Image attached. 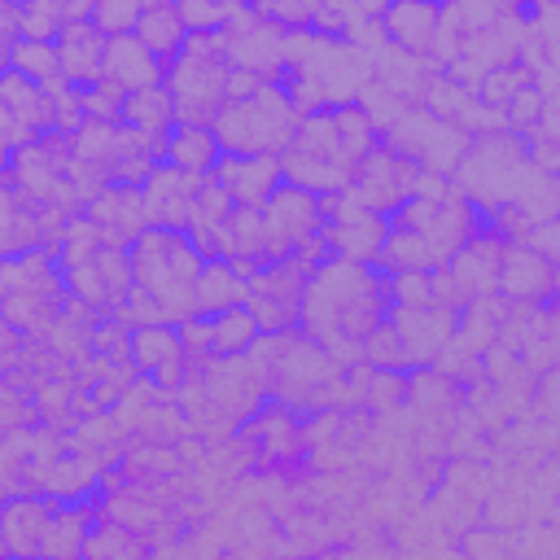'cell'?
Masks as SVG:
<instances>
[{
    "instance_id": "6da1fadb",
    "label": "cell",
    "mask_w": 560,
    "mask_h": 560,
    "mask_svg": "<svg viewBox=\"0 0 560 560\" xmlns=\"http://www.w3.org/2000/svg\"><path fill=\"white\" fill-rule=\"evenodd\" d=\"M389 319V271L350 262V258H328L324 267L311 271L302 311H298V332L315 341L337 368L363 363V337Z\"/></svg>"
},
{
    "instance_id": "7a4b0ae2",
    "label": "cell",
    "mask_w": 560,
    "mask_h": 560,
    "mask_svg": "<svg viewBox=\"0 0 560 560\" xmlns=\"http://www.w3.org/2000/svg\"><path fill=\"white\" fill-rule=\"evenodd\" d=\"M131 284L144 289L166 324H179L192 311V280L201 271V254L192 249L188 232H171V228H144L131 245Z\"/></svg>"
},
{
    "instance_id": "3957f363",
    "label": "cell",
    "mask_w": 560,
    "mask_h": 560,
    "mask_svg": "<svg viewBox=\"0 0 560 560\" xmlns=\"http://www.w3.org/2000/svg\"><path fill=\"white\" fill-rule=\"evenodd\" d=\"M162 88L175 105V122L210 127L219 109L228 105V57H223V31H197L184 39L175 61L162 70Z\"/></svg>"
},
{
    "instance_id": "277c9868",
    "label": "cell",
    "mask_w": 560,
    "mask_h": 560,
    "mask_svg": "<svg viewBox=\"0 0 560 560\" xmlns=\"http://www.w3.org/2000/svg\"><path fill=\"white\" fill-rule=\"evenodd\" d=\"M298 114L276 83H262L245 101H228L210 122L214 140L232 158H280L298 131Z\"/></svg>"
},
{
    "instance_id": "5b68a950",
    "label": "cell",
    "mask_w": 560,
    "mask_h": 560,
    "mask_svg": "<svg viewBox=\"0 0 560 560\" xmlns=\"http://www.w3.org/2000/svg\"><path fill=\"white\" fill-rule=\"evenodd\" d=\"M389 149H398L402 158H411L420 171H433V175H446L451 179V171H455V162L464 158V149H468V136L455 127V122H442V118H433L429 109H420V105H407L402 114H398V122L381 136Z\"/></svg>"
},
{
    "instance_id": "8992f818",
    "label": "cell",
    "mask_w": 560,
    "mask_h": 560,
    "mask_svg": "<svg viewBox=\"0 0 560 560\" xmlns=\"http://www.w3.org/2000/svg\"><path fill=\"white\" fill-rule=\"evenodd\" d=\"M416 175H420V166H416L411 158H402L398 149H389L385 140H376V144L368 149V158L354 166L346 197H350L354 206H363V210L389 219V214L411 197Z\"/></svg>"
},
{
    "instance_id": "52a82bcc",
    "label": "cell",
    "mask_w": 560,
    "mask_h": 560,
    "mask_svg": "<svg viewBox=\"0 0 560 560\" xmlns=\"http://www.w3.org/2000/svg\"><path fill=\"white\" fill-rule=\"evenodd\" d=\"M306 280H311V271L298 267L293 258L262 262V267L249 276L245 311L254 315L258 332H289V328H298V311H302Z\"/></svg>"
},
{
    "instance_id": "ba28073f",
    "label": "cell",
    "mask_w": 560,
    "mask_h": 560,
    "mask_svg": "<svg viewBox=\"0 0 560 560\" xmlns=\"http://www.w3.org/2000/svg\"><path fill=\"white\" fill-rule=\"evenodd\" d=\"M258 214H262V262L289 258L306 236H315L324 228L319 197L315 192H302L293 184H280Z\"/></svg>"
},
{
    "instance_id": "9c48e42d",
    "label": "cell",
    "mask_w": 560,
    "mask_h": 560,
    "mask_svg": "<svg viewBox=\"0 0 560 560\" xmlns=\"http://www.w3.org/2000/svg\"><path fill=\"white\" fill-rule=\"evenodd\" d=\"M61 512L57 499L26 490L0 503V551L4 560H44V542L52 529V516Z\"/></svg>"
},
{
    "instance_id": "30bf717a",
    "label": "cell",
    "mask_w": 560,
    "mask_h": 560,
    "mask_svg": "<svg viewBox=\"0 0 560 560\" xmlns=\"http://www.w3.org/2000/svg\"><path fill=\"white\" fill-rule=\"evenodd\" d=\"M494 293L512 306H538L551 311L556 306V262L538 258L529 245H508L499 258V284Z\"/></svg>"
},
{
    "instance_id": "8fae6325",
    "label": "cell",
    "mask_w": 560,
    "mask_h": 560,
    "mask_svg": "<svg viewBox=\"0 0 560 560\" xmlns=\"http://www.w3.org/2000/svg\"><path fill=\"white\" fill-rule=\"evenodd\" d=\"M346 197V192H341ZM385 232H389V219L354 206L350 197L341 201V210L319 228V236L328 241L332 258H350V262H368L376 267L381 262V249H385Z\"/></svg>"
},
{
    "instance_id": "7c38bea8",
    "label": "cell",
    "mask_w": 560,
    "mask_h": 560,
    "mask_svg": "<svg viewBox=\"0 0 560 560\" xmlns=\"http://www.w3.org/2000/svg\"><path fill=\"white\" fill-rule=\"evenodd\" d=\"M201 175H184L166 162L153 166V175L144 179L140 197H144V219L149 228H171V232H184L188 219H192V206H197V192H201Z\"/></svg>"
},
{
    "instance_id": "4fadbf2b",
    "label": "cell",
    "mask_w": 560,
    "mask_h": 560,
    "mask_svg": "<svg viewBox=\"0 0 560 560\" xmlns=\"http://www.w3.org/2000/svg\"><path fill=\"white\" fill-rule=\"evenodd\" d=\"M389 324L398 332V346L407 354V368H433V359L446 350V341L459 328V315L446 306H424V311H389Z\"/></svg>"
},
{
    "instance_id": "5bb4252c",
    "label": "cell",
    "mask_w": 560,
    "mask_h": 560,
    "mask_svg": "<svg viewBox=\"0 0 560 560\" xmlns=\"http://www.w3.org/2000/svg\"><path fill=\"white\" fill-rule=\"evenodd\" d=\"M88 223L101 232L105 245H131L149 219H144V197L140 188H127V184H105L88 206H83Z\"/></svg>"
},
{
    "instance_id": "9a60e30c",
    "label": "cell",
    "mask_w": 560,
    "mask_h": 560,
    "mask_svg": "<svg viewBox=\"0 0 560 560\" xmlns=\"http://www.w3.org/2000/svg\"><path fill=\"white\" fill-rule=\"evenodd\" d=\"M210 179L232 197V206H245V210H262L267 197L284 184L276 158H232V153L214 162Z\"/></svg>"
},
{
    "instance_id": "2e32d148",
    "label": "cell",
    "mask_w": 560,
    "mask_h": 560,
    "mask_svg": "<svg viewBox=\"0 0 560 560\" xmlns=\"http://www.w3.org/2000/svg\"><path fill=\"white\" fill-rule=\"evenodd\" d=\"M438 18H442V4H429V0H398V4H381V35L385 44L411 52V57H429L433 48V35H438Z\"/></svg>"
},
{
    "instance_id": "e0dca14e",
    "label": "cell",
    "mask_w": 560,
    "mask_h": 560,
    "mask_svg": "<svg viewBox=\"0 0 560 560\" xmlns=\"http://www.w3.org/2000/svg\"><path fill=\"white\" fill-rule=\"evenodd\" d=\"M162 61L136 39V35H118V39H105V57H101V79H109L122 96L131 92H144V88H158L162 83Z\"/></svg>"
},
{
    "instance_id": "ac0fdd59",
    "label": "cell",
    "mask_w": 560,
    "mask_h": 560,
    "mask_svg": "<svg viewBox=\"0 0 560 560\" xmlns=\"http://www.w3.org/2000/svg\"><path fill=\"white\" fill-rule=\"evenodd\" d=\"M57 66L70 88H92L101 83V57H105V35L92 22H66L57 31Z\"/></svg>"
},
{
    "instance_id": "d6986e66",
    "label": "cell",
    "mask_w": 560,
    "mask_h": 560,
    "mask_svg": "<svg viewBox=\"0 0 560 560\" xmlns=\"http://www.w3.org/2000/svg\"><path fill=\"white\" fill-rule=\"evenodd\" d=\"M245 293H249V280L228 258H214V262H201V271L192 280V311L223 315L232 306H245Z\"/></svg>"
},
{
    "instance_id": "ffe728a7",
    "label": "cell",
    "mask_w": 560,
    "mask_h": 560,
    "mask_svg": "<svg viewBox=\"0 0 560 560\" xmlns=\"http://www.w3.org/2000/svg\"><path fill=\"white\" fill-rule=\"evenodd\" d=\"M223 158V149H219V140H214V131L210 127H192V122H175L171 131H166V153H162V162L166 166H175V171H184V175H210L214 171V162Z\"/></svg>"
},
{
    "instance_id": "44dd1931",
    "label": "cell",
    "mask_w": 560,
    "mask_h": 560,
    "mask_svg": "<svg viewBox=\"0 0 560 560\" xmlns=\"http://www.w3.org/2000/svg\"><path fill=\"white\" fill-rule=\"evenodd\" d=\"M131 35H136L162 66L175 61V52H179L184 39H188V31H184V22H179V9H175L171 0H149V4H140V22H136Z\"/></svg>"
},
{
    "instance_id": "7402d4cb",
    "label": "cell",
    "mask_w": 560,
    "mask_h": 560,
    "mask_svg": "<svg viewBox=\"0 0 560 560\" xmlns=\"http://www.w3.org/2000/svg\"><path fill=\"white\" fill-rule=\"evenodd\" d=\"M44 249V232L31 206H22V197L9 188V179L0 175V258H18Z\"/></svg>"
},
{
    "instance_id": "603a6c76",
    "label": "cell",
    "mask_w": 560,
    "mask_h": 560,
    "mask_svg": "<svg viewBox=\"0 0 560 560\" xmlns=\"http://www.w3.org/2000/svg\"><path fill=\"white\" fill-rule=\"evenodd\" d=\"M127 359H131L136 376H158L162 368L179 363L184 350H179V332H175V324H144V328H131Z\"/></svg>"
},
{
    "instance_id": "cb8c5ba5",
    "label": "cell",
    "mask_w": 560,
    "mask_h": 560,
    "mask_svg": "<svg viewBox=\"0 0 560 560\" xmlns=\"http://www.w3.org/2000/svg\"><path fill=\"white\" fill-rule=\"evenodd\" d=\"M118 122H122L127 131L144 136V140H158V136H166V131L175 127V105H171L166 88L158 83V88H144V92L122 96V114H118Z\"/></svg>"
},
{
    "instance_id": "d4e9b609",
    "label": "cell",
    "mask_w": 560,
    "mask_h": 560,
    "mask_svg": "<svg viewBox=\"0 0 560 560\" xmlns=\"http://www.w3.org/2000/svg\"><path fill=\"white\" fill-rule=\"evenodd\" d=\"M149 551L153 547L144 538H136L131 529H122L109 516H96L92 529H88V538H83L79 560H149Z\"/></svg>"
},
{
    "instance_id": "484cf974",
    "label": "cell",
    "mask_w": 560,
    "mask_h": 560,
    "mask_svg": "<svg viewBox=\"0 0 560 560\" xmlns=\"http://www.w3.org/2000/svg\"><path fill=\"white\" fill-rule=\"evenodd\" d=\"M210 341H214V359H245L249 346L258 341V324L245 306H232L223 315H210Z\"/></svg>"
},
{
    "instance_id": "4316f807",
    "label": "cell",
    "mask_w": 560,
    "mask_h": 560,
    "mask_svg": "<svg viewBox=\"0 0 560 560\" xmlns=\"http://www.w3.org/2000/svg\"><path fill=\"white\" fill-rule=\"evenodd\" d=\"M529 83H534L529 66H525V61H508V66L486 70V74L477 79L472 96H477L481 105H490V109H508V105H512V96H516V92H525Z\"/></svg>"
},
{
    "instance_id": "83f0119b",
    "label": "cell",
    "mask_w": 560,
    "mask_h": 560,
    "mask_svg": "<svg viewBox=\"0 0 560 560\" xmlns=\"http://www.w3.org/2000/svg\"><path fill=\"white\" fill-rule=\"evenodd\" d=\"M9 70L31 79L35 88H48L52 79H61V66H57V44H39V39H18L9 48Z\"/></svg>"
},
{
    "instance_id": "f1b7e54d",
    "label": "cell",
    "mask_w": 560,
    "mask_h": 560,
    "mask_svg": "<svg viewBox=\"0 0 560 560\" xmlns=\"http://www.w3.org/2000/svg\"><path fill=\"white\" fill-rule=\"evenodd\" d=\"M363 363H368L372 372H411V368H407V354H402V346H398V332H394L389 319H381V324L363 337Z\"/></svg>"
},
{
    "instance_id": "f546056e",
    "label": "cell",
    "mask_w": 560,
    "mask_h": 560,
    "mask_svg": "<svg viewBox=\"0 0 560 560\" xmlns=\"http://www.w3.org/2000/svg\"><path fill=\"white\" fill-rule=\"evenodd\" d=\"M433 306V271H389V311Z\"/></svg>"
},
{
    "instance_id": "4dcf8cb0",
    "label": "cell",
    "mask_w": 560,
    "mask_h": 560,
    "mask_svg": "<svg viewBox=\"0 0 560 560\" xmlns=\"http://www.w3.org/2000/svg\"><path fill=\"white\" fill-rule=\"evenodd\" d=\"M398 407H407V372H372V381L363 389V411L389 416Z\"/></svg>"
},
{
    "instance_id": "1f68e13d",
    "label": "cell",
    "mask_w": 560,
    "mask_h": 560,
    "mask_svg": "<svg viewBox=\"0 0 560 560\" xmlns=\"http://www.w3.org/2000/svg\"><path fill=\"white\" fill-rule=\"evenodd\" d=\"M18 31H22V39L52 44L57 31H61V4H52V0H26V4H18Z\"/></svg>"
},
{
    "instance_id": "d6a6232c",
    "label": "cell",
    "mask_w": 560,
    "mask_h": 560,
    "mask_svg": "<svg viewBox=\"0 0 560 560\" xmlns=\"http://www.w3.org/2000/svg\"><path fill=\"white\" fill-rule=\"evenodd\" d=\"M136 22H140V0H92V26L105 39L131 35Z\"/></svg>"
},
{
    "instance_id": "836d02e7",
    "label": "cell",
    "mask_w": 560,
    "mask_h": 560,
    "mask_svg": "<svg viewBox=\"0 0 560 560\" xmlns=\"http://www.w3.org/2000/svg\"><path fill=\"white\" fill-rule=\"evenodd\" d=\"M79 105H83V122H118V114H122V92H118L109 79H101V83H92V88H79Z\"/></svg>"
},
{
    "instance_id": "e575fe53",
    "label": "cell",
    "mask_w": 560,
    "mask_h": 560,
    "mask_svg": "<svg viewBox=\"0 0 560 560\" xmlns=\"http://www.w3.org/2000/svg\"><path fill=\"white\" fill-rule=\"evenodd\" d=\"M175 9H179V22H184L188 35H197V31H223L228 18H232V4H206V0H179Z\"/></svg>"
},
{
    "instance_id": "d590c367",
    "label": "cell",
    "mask_w": 560,
    "mask_h": 560,
    "mask_svg": "<svg viewBox=\"0 0 560 560\" xmlns=\"http://www.w3.org/2000/svg\"><path fill=\"white\" fill-rule=\"evenodd\" d=\"M22 346H26V337H22V332L0 315V376H4V372H13V368L22 363Z\"/></svg>"
},
{
    "instance_id": "8d00e7d4",
    "label": "cell",
    "mask_w": 560,
    "mask_h": 560,
    "mask_svg": "<svg viewBox=\"0 0 560 560\" xmlns=\"http://www.w3.org/2000/svg\"><path fill=\"white\" fill-rule=\"evenodd\" d=\"M468 551H472L477 560H503V556H508V542H503L499 529H477V534L468 538Z\"/></svg>"
},
{
    "instance_id": "74e56055",
    "label": "cell",
    "mask_w": 560,
    "mask_h": 560,
    "mask_svg": "<svg viewBox=\"0 0 560 560\" xmlns=\"http://www.w3.org/2000/svg\"><path fill=\"white\" fill-rule=\"evenodd\" d=\"M22 39L18 31V4H4L0 0V70H9V48Z\"/></svg>"
},
{
    "instance_id": "f35d334b",
    "label": "cell",
    "mask_w": 560,
    "mask_h": 560,
    "mask_svg": "<svg viewBox=\"0 0 560 560\" xmlns=\"http://www.w3.org/2000/svg\"><path fill=\"white\" fill-rule=\"evenodd\" d=\"M258 88H262L258 74H249V70H232V66H228V101H245V96H254Z\"/></svg>"
}]
</instances>
